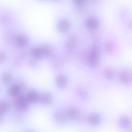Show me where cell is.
I'll return each instance as SVG.
<instances>
[{"label":"cell","mask_w":132,"mask_h":132,"mask_svg":"<svg viewBox=\"0 0 132 132\" xmlns=\"http://www.w3.org/2000/svg\"><path fill=\"white\" fill-rule=\"evenodd\" d=\"M70 27V24H69V22L65 20V19H63L61 20H60L58 22V24H57V30L60 31V33H66L69 29Z\"/></svg>","instance_id":"obj_1"},{"label":"cell","mask_w":132,"mask_h":132,"mask_svg":"<svg viewBox=\"0 0 132 132\" xmlns=\"http://www.w3.org/2000/svg\"><path fill=\"white\" fill-rule=\"evenodd\" d=\"M56 84L60 89H64L68 84V79L64 75H58L56 78Z\"/></svg>","instance_id":"obj_2"},{"label":"cell","mask_w":132,"mask_h":132,"mask_svg":"<svg viewBox=\"0 0 132 132\" xmlns=\"http://www.w3.org/2000/svg\"><path fill=\"white\" fill-rule=\"evenodd\" d=\"M89 123L91 126H99L101 123V117L97 113H93L89 117Z\"/></svg>","instance_id":"obj_3"},{"label":"cell","mask_w":132,"mask_h":132,"mask_svg":"<svg viewBox=\"0 0 132 132\" xmlns=\"http://www.w3.org/2000/svg\"><path fill=\"white\" fill-rule=\"evenodd\" d=\"M88 60H89V63L90 64H93V65H96L98 64V61H99V54H98V52L97 51H93L89 55V57H88Z\"/></svg>","instance_id":"obj_4"},{"label":"cell","mask_w":132,"mask_h":132,"mask_svg":"<svg viewBox=\"0 0 132 132\" xmlns=\"http://www.w3.org/2000/svg\"><path fill=\"white\" fill-rule=\"evenodd\" d=\"M98 21L95 18H89L86 20V26L90 30H95L98 27Z\"/></svg>","instance_id":"obj_5"},{"label":"cell","mask_w":132,"mask_h":132,"mask_svg":"<svg viewBox=\"0 0 132 132\" xmlns=\"http://www.w3.org/2000/svg\"><path fill=\"white\" fill-rule=\"evenodd\" d=\"M120 124L121 127H123L125 128H127V127L130 126V120L129 118L126 117H123L122 118L120 119Z\"/></svg>","instance_id":"obj_6"},{"label":"cell","mask_w":132,"mask_h":132,"mask_svg":"<svg viewBox=\"0 0 132 132\" xmlns=\"http://www.w3.org/2000/svg\"><path fill=\"white\" fill-rule=\"evenodd\" d=\"M67 114H68L69 117H70L71 118H73V117H76V115L78 114V111H77L76 109H70V110L67 112Z\"/></svg>","instance_id":"obj_7"},{"label":"cell","mask_w":132,"mask_h":132,"mask_svg":"<svg viewBox=\"0 0 132 132\" xmlns=\"http://www.w3.org/2000/svg\"><path fill=\"white\" fill-rule=\"evenodd\" d=\"M86 0H74V3L75 4L78 6H81V5H83L86 3Z\"/></svg>","instance_id":"obj_8"}]
</instances>
